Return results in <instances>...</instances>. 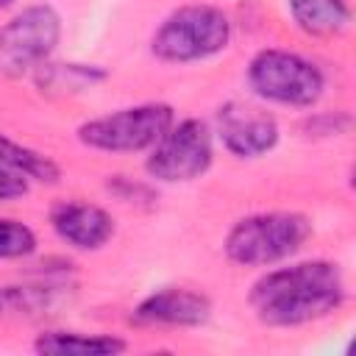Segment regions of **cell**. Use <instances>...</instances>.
I'll return each instance as SVG.
<instances>
[{
  "instance_id": "9",
  "label": "cell",
  "mask_w": 356,
  "mask_h": 356,
  "mask_svg": "<svg viewBox=\"0 0 356 356\" xmlns=\"http://www.w3.org/2000/svg\"><path fill=\"white\" fill-rule=\"evenodd\" d=\"M211 317V300L203 292L184 286H164L147 295L134 312V325H159V328H195Z\"/></svg>"
},
{
  "instance_id": "4",
  "label": "cell",
  "mask_w": 356,
  "mask_h": 356,
  "mask_svg": "<svg viewBox=\"0 0 356 356\" xmlns=\"http://www.w3.org/2000/svg\"><path fill=\"white\" fill-rule=\"evenodd\" d=\"M248 83L259 97L270 103L306 108L320 100L325 89V75L314 61L298 53L267 47L250 58Z\"/></svg>"
},
{
  "instance_id": "5",
  "label": "cell",
  "mask_w": 356,
  "mask_h": 356,
  "mask_svg": "<svg viewBox=\"0 0 356 356\" xmlns=\"http://www.w3.org/2000/svg\"><path fill=\"white\" fill-rule=\"evenodd\" d=\"M175 122L172 106L167 103H139L128 106L78 125V139L92 150L106 153H136L153 147L164 131Z\"/></svg>"
},
{
  "instance_id": "17",
  "label": "cell",
  "mask_w": 356,
  "mask_h": 356,
  "mask_svg": "<svg viewBox=\"0 0 356 356\" xmlns=\"http://www.w3.org/2000/svg\"><path fill=\"white\" fill-rule=\"evenodd\" d=\"M25 192H28V178L8 167H0V200H17Z\"/></svg>"
},
{
  "instance_id": "16",
  "label": "cell",
  "mask_w": 356,
  "mask_h": 356,
  "mask_svg": "<svg viewBox=\"0 0 356 356\" xmlns=\"http://www.w3.org/2000/svg\"><path fill=\"white\" fill-rule=\"evenodd\" d=\"M42 72H47L44 83L47 86H56V89H64V86H83V83H95V81H103L106 72L95 70V67H81V64H42L39 67Z\"/></svg>"
},
{
  "instance_id": "2",
  "label": "cell",
  "mask_w": 356,
  "mask_h": 356,
  "mask_svg": "<svg viewBox=\"0 0 356 356\" xmlns=\"http://www.w3.org/2000/svg\"><path fill=\"white\" fill-rule=\"evenodd\" d=\"M312 234L300 211H259L236 220L225 234V256L242 267H270L295 256Z\"/></svg>"
},
{
  "instance_id": "10",
  "label": "cell",
  "mask_w": 356,
  "mask_h": 356,
  "mask_svg": "<svg viewBox=\"0 0 356 356\" xmlns=\"http://www.w3.org/2000/svg\"><path fill=\"white\" fill-rule=\"evenodd\" d=\"M53 231L78 250H97L114 234V220L106 209L83 200H58L50 209Z\"/></svg>"
},
{
  "instance_id": "11",
  "label": "cell",
  "mask_w": 356,
  "mask_h": 356,
  "mask_svg": "<svg viewBox=\"0 0 356 356\" xmlns=\"http://www.w3.org/2000/svg\"><path fill=\"white\" fill-rule=\"evenodd\" d=\"M75 295L72 284L44 281V284H14L0 286V317H47L67 306Z\"/></svg>"
},
{
  "instance_id": "18",
  "label": "cell",
  "mask_w": 356,
  "mask_h": 356,
  "mask_svg": "<svg viewBox=\"0 0 356 356\" xmlns=\"http://www.w3.org/2000/svg\"><path fill=\"white\" fill-rule=\"evenodd\" d=\"M11 3H14V0H0V11H3V8H8Z\"/></svg>"
},
{
  "instance_id": "6",
  "label": "cell",
  "mask_w": 356,
  "mask_h": 356,
  "mask_svg": "<svg viewBox=\"0 0 356 356\" xmlns=\"http://www.w3.org/2000/svg\"><path fill=\"white\" fill-rule=\"evenodd\" d=\"M61 36V17L53 6L36 3L14 14L0 28V70L19 78L39 70L56 50Z\"/></svg>"
},
{
  "instance_id": "15",
  "label": "cell",
  "mask_w": 356,
  "mask_h": 356,
  "mask_svg": "<svg viewBox=\"0 0 356 356\" xmlns=\"http://www.w3.org/2000/svg\"><path fill=\"white\" fill-rule=\"evenodd\" d=\"M36 250V234L17 222V220H0V259H25Z\"/></svg>"
},
{
  "instance_id": "3",
  "label": "cell",
  "mask_w": 356,
  "mask_h": 356,
  "mask_svg": "<svg viewBox=\"0 0 356 356\" xmlns=\"http://www.w3.org/2000/svg\"><path fill=\"white\" fill-rule=\"evenodd\" d=\"M231 42L228 14L217 6H181L156 28L150 50L167 64L203 61L225 50Z\"/></svg>"
},
{
  "instance_id": "14",
  "label": "cell",
  "mask_w": 356,
  "mask_h": 356,
  "mask_svg": "<svg viewBox=\"0 0 356 356\" xmlns=\"http://www.w3.org/2000/svg\"><path fill=\"white\" fill-rule=\"evenodd\" d=\"M0 167H8L19 175H25L28 181H39V184H56L61 178V170L58 164L33 150V147H25L14 139H8L6 134H0Z\"/></svg>"
},
{
  "instance_id": "8",
  "label": "cell",
  "mask_w": 356,
  "mask_h": 356,
  "mask_svg": "<svg viewBox=\"0 0 356 356\" xmlns=\"http://www.w3.org/2000/svg\"><path fill=\"white\" fill-rule=\"evenodd\" d=\"M217 134L222 145L239 159H256L275 147L278 122L273 114L253 103L231 100L217 111Z\"/></svg>"
},
{
  "instance_id": "1",
  "label": "cell",
  "mask_w": 356,
  "mask_h": 356,
  "mask_svg": "<svg viewBox=\"0 0 356 356\" xmlns=\"http://www.w3.org/2000/svg\"><path fill=\"white\" fill-rule=\"evenodd\" d=\"M248 300L259 323L292 328L337 312L345 300V278L334 261H298L264 273Z\"/></svg>"
},
{
  "instance_id": "7",
  "label": "cell",
  "mask_w": 356,
  "mask_h": 356,
  "mask_svg": "<svg viewBox=\"0 0 356 356\" xmlns=\"http://www.w3.org/2000/svg\"><path fill=\"white\" fill-rule=\"evenodd\" d=\"M211 167V131L203 120L172 122L153 145L145 170L164 184H181L200 178Z\"/></svg>"
},
{
  "instance_id": "12",
  "label": "cell",
  "mask_w": 356,
  "mask_h": 356,
  "mask_svg": "<svg viewBox=\"0 0 356 356\" xmlns=\"http://www.w3.org/2000/svg\"><path fill=\"white\" fill-rule=\"evenodd\" d=\"M128 345L111 334H81V331H44L36 337L33 350L47 356H117Z\"/></svg>"
},
{
  "instance_id": "13",
  "label": "cell",
  "mask_w": 356,
  "mask_h": 356,
  "mask_svg": "<svg viewBox=\"0 0 356 356\" xmlns=\"http://www.w3.org/2000/svg\"><path fill=\"white\" fill-rule=\"evenodd\" d=\"M289 11L298 28L312 36H334L350 22L345 0H289Z\"/></svg>"
}]
</instances>
